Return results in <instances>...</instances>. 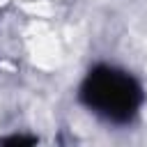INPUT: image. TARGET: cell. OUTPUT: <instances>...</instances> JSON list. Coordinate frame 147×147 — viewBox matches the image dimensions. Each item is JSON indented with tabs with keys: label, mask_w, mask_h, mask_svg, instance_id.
<instances>
[{
	"label": "cell",
	"mask_w": 147,
	"mask_h": 147,
	"mask_svg": "<svg viewBox=\"0 0 147 147\" xmlns=\"http://www.w3.org/2000/svg\"><path fill=\"white\" fill-rule=\"evenodd\" d=\"M76 101L99 124L110 129H129L142 115L147 90L140 76L129 67L99 60L83 71L76 85Z\"/></svg>",
	"instance_id": "cell-1"
}]
</instances>
